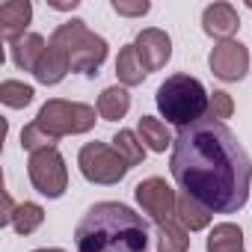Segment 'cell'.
Here are the masks:
<instances>
[{"instance_id":"44dd1931","label":"cell","mask_w":252,"mask_h":252,"mask_svg":"<svg viewBox=\"0 0 252 252\" xmlns=\"http://www.w3.org/2000/svg\"><path fill=\"white\" fill-rule=\"evenodd\" d=\"M113 149L125 158V163H128V166H140L146 160V146H143V140L134 131H119L113 137Z\"/></svg>"},{"instance_id":"7402d4cb","label":"cell","mask_w":252,"mask_h":252,"mask_svg":"<svg viewBox=\"0 0 252 252\" xmlns=\"http://www.w3.org/2000/svg\"><path fill=\"white\" fill-rule=\"evenodd\" d=\"M42 222H45V208L36 202H21L12 214V228L18 234H33Z\"/></svg>"},{"instance_id":"f1b7e54d","label":"cell","mask_w":252,"mask_h":252,"mask_svg":"<svg viewBox=\"0 0 252 252\" xmlns=\"http://www.w3.org/2000/svg\"><path fill=\"white\" fill-rule=\"evenodd\" d=\"M246 6H249V9H252V0H246Z\"/></svg>"},{"instance_id":"4fadbf2b","label":"cell","mask_w":252,"mask_h":252,"mask_svg":"<svg viewBox=\"0 0 252 252\" xmlns=\"http://www.w3.org/2000/svg\"><path fill=\"white\" fill-rule=\"evenodd\" d=\"M68 71H71V65H68V54L48 42V48H45V54H42V60H39V65H36V71H33L36 80L45 83V86H54V83H60Z\"/></svg>"},{"instance_id":"d4e9b609","label":"cell","mask_w":252,"mask_h":252,"mask_svg":"<svg viewBox=\"0 0 252 252\" xmlns=\"http://www.w3.org/2000/svg\"><path fill=\"white\" fill-rule=\"evenodd\" d=\"M231 113H234V101H231V95L222 92V89H217V92L208 98V116L217 119V122H222V119H228Z\"/></svg>"},{"instance_id":"3957f363","label":"cell","mask_w":252,"mask_h":252,"mask_svg":"<svg viewBox=\"0 0 252 252\" xmlns=\"http://www.w3.org/2000/svg\"><path fill=\"white\" fill-rule=\"evenodd\" d=\"M208 92L202 86V80L190 77V74H172L158 86L155 104L160 110V116L178 128H187V125L199 122L208 116Z\"/></svg>"},{"instance_id":"2e32d148","label":"cell","mask_w":252,"mask_h":252,"mask_svg":"<svg viewBox=\"0 0 252 252\" xmlns=\"http://www.w3.org/2000/svg\"><path fill=\"white\" fill-rule=\"evenodd\" d=\"M128 110H131V95L125 86H107L98 95V116L104 122H119Z\"/></svg>"},{"instance_id":"9a60e30c","label":"cell","mask_w":252,"mask_h":252,"mask_svg":"<svg viewBox=\"0 0 252 252\" xmlns=\"http://www.w3.org/2000/svg\"><path fill=\"white\" fill-rule=\"evenodd\" d=\"M45 48H48V45H45V39H42L39 33H27L24 39L12 42V63H15L21 71H36V65H39Z\"/></svg>"},{"instance_id":"d6986e66","label":"cell","mask_w":252,"mask_h":252,"mask_svg":"<svg viewBox=\"0 0 252 252\" xmlns=\"http://www.w3.org/2000/svg\"><path fill=\"white\" fill-rule=\"evenodd\" d=\"M178 222L187 228V231H202L211 225V211L205 205H199L196 199L190 196H178Z\"/></svg>"},{"instance_id":"9c48e42d","label":"cell","mask_w":252,"mask_h":252,"mask_svg":"<svg viewBox=\"0 0 252 252\" xmlns=\"http://www.w3.org/2000/svg\"><path fill=\"white\" fill-rule=\"evenodd\" d=\"M208 65H211V71H214L220 80H243L246 71H249V51H246V45L237 42V39L217 42V45L211 48Z\"/></svg>"},{"instance_id":"8fae6325","label":"cell","mask_w":252,"mask_h":252,"mask_svg":"<svg viewBox=\"0 0 252 252\" xmlns=\"http://www.w3.org/2000/svg\"><path fill=\"white\" fill-rule=\"evenodd\" d=\"M33 18V6L30 0H6V3H0V36H3L9 45L24 39L27 33V24Z\"/></svg>"},{"instance_id":"30bf717a","label":"cell","mask_w":252,"mask_h":252,"mask_svg":"<svg viewBox=\"0 0 252 252\" xmlns=\"http://www.w3.org/2000/svg\"><path fill=\"white\" fill-rule=\"evenodd\" d=\"M134 48H137V54H140V60H143V65H146V71H160V68L169 63V57H172V39H169L160 27H146V30H140Z\"/></svg>"},{"instance_id":"ffe728a7","label":"cell","mask_w":252,"mask_h":252,"mask_svg":"<svg viewBox=\"0 0 252 252\" xmlns=\"http://www.w3.org/2000/svg\"><path fill=\"white\" fill-rule=\"evenodd\" d=\"M187 249H190V237L178 220L158 225V252H187Z\"/></svg>"},{"instance_id":"603a6c76","label":"cell","mask_w":252,"mask_h":252,"mask_svg":"<svg viewBox=\"0 0 252 252\" xmlns=\"http://www.w3.org/2000/svg\"><path fill=\"white\" fill-rule=\"evenodd\" d=\"M21 149H27L30 155L33 152H45V149H57V137H51L39 122H30L21 131Z\"/></svg>"},{"instance_id":"6da1fadb","label":"cell","mask_w":252,"mask_h":252,"mask_svg":"<svg viewBox=\"0 0 252 252\" xmlns=\"http://www.w3.org/2000/svg\"><path fill=\"white\" fill-rule=\"evenodd\" d=\"M169 169L181 193L211 214H234L249 199L252 160L228 125L211 116L178 131Z\"/></svg>"},{"instance_id":"e0dca14e","label":"cell","mask_w":252,"mask_h":252,"mask_svg":"<svg viewBox=\"0 0 252 252\" xmlns=\"http://www.w3.org/2000/svg\"><path fill=\"white\" fill-rule=\"evenodd\" d=\"M208 252H246L243 231L234 222H220L208 234Z\"/></svg>"},{"instance_id":"cb8c5ba5","label":"cell","mask_w":252,"mask_h":252,"mask_svg":"<svg viewBox=\"0 0 252 252\" xmlns=\"http://www.w3.org/2000/svg\"><path fill=\"white\" fill-rule=\"evenodd\" d=\"M33 86H27V83H21V80H3L0 83V101H3L6 107H27L30 101H33Z\"/></svg>"},{"instance_id":"83f0119b","label":"cell","mask_w":252,"mask_h":252,"mask_svg":"<svg viewBox=\"0 0 252 252\" xmlns=\"http://www.w3.org/2000/svg\"><path fill=\"white\" fill-rule=\"evenodd\" d=\"M33 252H65V249H57V246H51V249H33Z\"/></svg>"},{"instance_id":"484cf974","label":"cell","mask_w":252,"mask_h":252,"mask_svg":"<svg viewBox=\"0 0 252 252\" xmlns=\"http://www.w3.org/2000/svg\"><path fill=\"white\" fill-rule=\"evenodd\" d=\"M152 9L149 0H113V12L128 15V18H143Z\"/></svg>"},{"instance_id":"5b68a950","label":"cell","mask_w":252,"mask_h":252,"mask_svg":"<svg viewBox=\"0 0 252 252\" xmlns=\"http://www.w3.org/2000/svg\"><path fill=\"white\" fill-rule=\"evenodd\" d=\"M36 122L57 140L60 137H74V134H86V131L95 128V107L80 104V101L54 98L39 110Z\"/></svg>"},{"instance_id":"277c9868","label":"cell","mask_w":252,"mask_h":252,"mask_svg":"<svg viewBox=\"0 0 252 252\" xmlns=\"http://www.w3.org/2000/svg\"><path fill=\"white\" fill-rule=\"evenodd\" d=\"M51 45H57L60 51L68 54V65L71 71H80L86 77L98 74L101 63L107 60V39L95 36L83 18H71L65 24H60L51 36Z\"/></svg>"},{"instance_id":"52a82bcc","label":"cell","mask_w":252,"mask_h":252,"mask_svg":"<svg viewBox=\"0 0 252 252\" xmlns=\"http://www.w3.org/2000/svg\"><path fill=\"white\" fill-rule=\"evenodd\" d=\"M27 175L33 181V187L48 196V199H60L68 187V169H65V158L57 149H45V152H33L27 160Z\"/></svg>"},{"instance_id":"7a4b0ae2","label":"cell","mask_w":252,"mask_h":252,"mask_svg":"<svg viewBox=\"0 0 252 252\" xmlns=\"http://www.w3.org/2000/svg\"><path fill=\"white\" fill-rule=\"evenodd\" d=\"M77 252H149V222L122 202L92 205L74 228Z\"/></svg>"},{"instance_id":"8992f818","label":"cell","mask_w":252,"mask_h":252,"mask_svg":"<svg viewBox=\"0 0 252 252\" xmlns=\"http://www.w3.org/2000/svg\"><path fill=\"white\" fill-rule=\"evenodd\" d=\"M77 166L83 178L92 184H119L131 169L125 163V158L107 143H86L77 155Z\"/></svg>"},{"instance_id":"4316f807","label":"cell","mask_w":252,"mask_h":252,"mask_svg":"<svg viewBox=\"0 0 252 252\" xmlns=\"http://www.w3.org/2000/svg\"><path fill=\"white\" fill-rule=\"evenodd\" d=\"M48 6H51V9H60V12H65V9H74V6H77V0H48Z\"/></svg>"},{"instance_id":"ac0fdd59","label":"cell","mask_w":252,"mask_h":252,"mask_svg":"<svg viewBox=\"0 0 252 252\" xmlns=\"http://www.w3.org/2000/svg\"><path fill=\"white\" fill-rule=\"evenodd\" d=\"M137 131H140V140L152 149V152H166L175 140L166 128V122L155 119V116H140V125H137Z\"/></svg>"},{"instance_id":"7c38bea8","label":"cell","mask_w":252,"mask_h":252,"mask_svg":"<svg viewBox=\"0 0 252 252\" xmlns=\"http://www.w3.org/2000/svg\"><path fill=\"white\" fill-rule=\"evenodd\" d=\"M237 27H240V18L231 3H211L202 12V30L220 42H228L237 33Z\"/></svg>"},{"instance_id":"5bb4252c","label":"cell","mask_w":252,"mask_h":252,"mask_svg":"<svg viewBox=\"0 0 252 252\" xmlns=\"http://www.w3.org/2000/svg\"><path fill=\"white\" fill-rule=\"evenodd\" d=\"M146 65H143V60H140V54H137V48L134 45H125L122 51H119V57H116V77L122 80V86H140L143 80H146Z\"/></svg>"},{"instance_id":"ba28073f","label":"cell","mask_w":252,"mask_h":252,"mask_svg":"<svg viewBox=\"0 0 252 252\" xmlns=\"http://www.w3.org/2000/svg\"><path fill=\"white\" fill-rule=\"evenodd\" d=\"M134 196H137V205L143 208V214H149L155 225H166V222L178 220V196L163 178L140 181L134 187Z\"/></svg>"}]
</instances>
